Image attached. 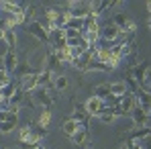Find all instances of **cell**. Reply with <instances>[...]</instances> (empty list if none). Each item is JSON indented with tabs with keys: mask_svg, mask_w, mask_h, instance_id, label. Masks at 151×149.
Wrapping results in <instances>:
<instances>
[{
	"mask_svg": "<svg viewBox=\"0 0 151 149\" xmlns=\"http://www.w3.org/2000/svg\"><path fill=\"white\" fill-rule=\"evenodd\" d=\"M21 88H23V92H33V90H37V88H39V86H37V74L25 76V78L21 80Z\"/></svg>",
	"mask_w": 151,
	"mask_h": 149,
	"instance_id": "cell-11",
	"label": "cell"
},
{
	"mask_svg": "<svg viewBox=\"0 0 151 149\" xmlns=\"http://www.w3.org/2000/svg\"><path fill=\"white\" fill-rule=\"evenodd\" d=\"M98 119H100V121H102L104 125H110L112 121H114V114L110 112V106H106V108H104V112H102Z\"/></svg>",
	"mask_w": 151,
	"mask_h": 149,
	"instance_id": "cell-30",
	"label": "cell"
},
{
	"mask_svg": "<svg viewBox=\"0 0 151 149\" xmlns=\"http://www.w3.org/2000/svg\"><path fill=\"white\" fill-rule=\"evenodd\" d=\"M0 110H2V100H0Z\"/></svg>",
	"mask_w": 151,
	"mask_h": 149,
	"instance_id": "cell-44",
	"label": "cell"
},
{
	"mask_svg": "<svg viewBox=\"0 0 151 149\" xmlns=\"http://www.w3.org/2000/svg\"><path fill=\"white\" fill-rule=\"evenodd\" d=\"M19 123V119H12V121H4V123H0V133H12L14 131V127Z\"/></svg>",
	"mask_w": 151,
	"mask_h": 149,
	"instance_id": "cell-24",
	"label": "cell"
},
{
	"mask_svg": "<svg viewBox=\"0 0 151 149\" xmlns=\"http://www.w3.org/2000/svg\"><path fill=\"white\" fill-rule=\"evenodd\" d=\"M74 19H86L88 14H92V4L90 2H70V10H68Z\"/></svg>",
	"mask_w": 151,
	"mask_h": 149,
	"instance_id": "cell-1",
	"label": "cell"
},
{
	"mask_svg": "<svg viewBox=\"0 0 151 149\" xmlns=\"http://www.w3.org/2000/svg\"><path fill=\"white\" fill-rule=\"evenodd\" d=\"M68 84H70V82H68V78H65V76H55V78H53V88H55V90H59V92H63V90H65V88H68Z\"/></svg>",
	"mask_w": 151,
	"mask_h": 149,
	"instance_id": "cell-21",
	"label": "cell"
},
{
	"mask_svg": "<svg viewBox=\"0 0 151 149\" xmlns=\"http://www.w3.org/2000/svg\"><path fill=\"white\" fill-rule=\"evenodd\" d=\"M2 149H4V147H2Z\"/></svg>",
	"mask_w": 151,
	"mask_h": 149,
	"instance_id": "cell-46",
	"label": "cell"
},
{
	"mask_svg": "<svg viewBox=\"0 0 151 149\" xmlns=\"http://www.w3.org/2000/svg\"><path fill=\"white\" fill-rule=\"evenodd\" d=\"M27 31H29V33H31L33 37H37V39H39L41 43H45V45H49V33H47V31L43 29V25H41L39 21H33L31 25L27 27Z\"/></svg>",
	"mask_w": 151,
	"mask_h": 149,
	"instance_id": "cell-3",
	"label": "cell"
},
{
	"mask_svg": "<svg viewBox=\"0 0 151 149\" xmlns=\"http://www.w3.org/2000/svg\"><path fill=\"white\" fill-rule=\"evenodd\" d=\"M100 37H102L104 43H116L123 35H121V29H116V27L110 23V25H106L104 29H100Z\"/></svg>",
	"mask_w": 151,
	"mask_h": 149,
	"instance_id": "cell-4",
	"label": "cell"
},
{
	"mask_svg": "<svg viewBox=\"0 0 151 149\" xmlns=\"http://www.w3.org/2000/svg\"><path fill=\"white\" fill-rule=\"evenodd\" d=\"M127 23H129V17H127V12H116L114 17H112V25L116 27V29H125Z\"/></svg>",
	"mask_w": 151,
	"mask_h": 149,
	"instance_id": "cell-17",
	"label": "cell"
},
{
	"mask_svg": "<svg viewBox=\"0 0 151 149\" xmlns=\"http://www.w3.org/2000/svg\"><path fill=\"white\" fill-rule=\"evenodd\" d=\"M88 117H90V114L86 112V108H84V106H76L74 117H72V119H74V121L80 125V127H86V123H88Z\"/></svg>",
	"mask_w": 151,
	"mask_h": 149,
	"instance_id": "cell-13",
	"label": "cell"
},
{
	"mask_svg": "<svg viewBox=\"0 0 151 149\" xmlns=\"http://www.w3.org/2000/svg\"><path fill=\"white\" fill-rule=\"evenodd\" d=\"M37 86L39 88H49V86H53V72H49V70H43L41 74H37Z\"/></svg>",
	"mask_w": 151,
	"mask_h": 149,
	"instance_id": "cell-10",
	"label": "cell"
},
{
	"mask_svg": "<svg viewBox=\"0 0 151 149\" xmlns=\"http://www.w3.org/2000/svg\"><path fill=\"white\" fill-rule=\"evenodd\" d=\"M129 76L139 84V86H143V78H145V68L143 66H133L131 70H129Z\"/></svg>",
	"mask_w": 151,
	"mask_h": 149,
	"instance_id": "cell-14",
	"label": "cell"
},
{
	"mask_svg": "<svg viewBox=\"0 0 151 149\" xmlns=\"http://www.w3.org/2000/svg\"><path fill=\"white\" fill-rule=\"evenodd\" d=\"M86 139H88V131H86V127H80L78 133L72 137V143H74L76 147H82V145L86 143Z\"/></svg>",
	"mask_w": 151,
	"mask_h": 149,
	"instance_id": "cell-15",
	"label": "cell"
},
{
	"mask_svg": "<svg viewBox=\"0 0 151 149\" xmlns=\"http://www.w3.org/2000/svg\"><path fill=\"white\" fill-rule=\"evenodd\" d=\"M119 106L123 108V112H125V114H131V112H133V108L137 106V100H135V94L127 92L125 96H119Z\"/></svg>",
	"mask_w": 151,
	"mask_h": 149,
	"instance_id": "cell-6",
	"label": "cell"
},
{
	"mask_svg": "<svg viewBox=\"0 0 151 149\" xmlns=\"http://www.w3.org/2000/svg\"><path fill=\"white\" fill-rule=\"evenodd\" d=\"M14 94H17V84H14V82H10V84H6V86H2V98L10 100Z\"/></svg>",
	"mask_w": 151,
	"mask_h": 149,
	"instance_id": "cell-23",
	"label": "cell"
},
{
	"mask_svg": "<svg viewBox=\"0 0 151 149\" xmlns=\"http://www.w3.org/2000/svg\"><path fill=\"white\" fill-rule=\"evenodd\" d=\"M135 100H137V106H139V108H143V110L149 112V108H151V92H147V90L141 88V90L135 94Z\"/></svg>",
	"mask_w": 151,
	"mask_h": 149,
	"instance_id": "cell-9",
	"label": "cell"
},
{
	"mask_svg": "<svg viewBox=\"0 0 151 149\" xmlns=\"http://www.w3.org/2000/svg\"><path fill=\"white\" fill-rule=\"evenodd\" d=\"M35 10H37V6H35V4H29V6L25 8V19H27V23H29V25H31V23H33V19H35Z\"/></svg>",
	"mask_w": 151,
	"mask_h": 149,
	"instance_id": "cell-32",
	"label": "cell"
},
{
	"mask_svg": "<svg viewBox=\"0 0 151 149\" xmlns=\"http://www.w3.org/2000/svg\"><path fill=\"white\" fill-rule=\"evenodd\" d=\"M84 108H86V112H88L90 117H100L102 112H104V108H106V102L100 100V98H96V96H92V98L86 100Z\"/></svg>",
	"mask_w": 151,
	"mask_h": 149,
	"instance_id": "cell-2",
	"label": "cell"
},
{
	"mask_svg": "<svg viewBox=\"0 0 151 149\" xmlns=\"http://www.w3.org/2000/svg\"><path fill=\"white\" fill-rule=\"evenodd\" d=\"M137 141H139V147L141 149H151V131H149V135H145V137H141Z\"/></svg>",
	"mask_w": 151,
	"mask_h": 149,
	"instance_id": "cell-33",
	"label": "cell"
},
{
	"mask_svg": "<svg viewBox=\"0 0 151 149\" xmlns=\"http://www.w3.org/2000/svg\"><path fill=\"white\" fill-rule=\"evenodd\" d=\"M86 72H110V68L106 66V63H100V61H90L88 63V68H86Z\"/></svg>",
	"mask_w": 151,
	"mask_h": 149,
	"instance_id": "cell-22",
	"label": "cell"
},
{
	"mask_svg": "<svg viewBox=\"0 0 151 149\" xmlns=\"http://www.w3.org/2000/svg\"><path fill=\"white\" fill-rule=\"evenodd\" d=\"M125 84H127V88L131 90V94H137V92L141 90V86H139V84H137L131 76H127V78H125Z\"/></svg>",
	"mask_w": 151,
	"mask_h": 149,
	"instance_id": "cell-28",
	"label": "cell"
},
{
	"mask_svg": "<svg viewBox=\"0 0 151 149\" xmlns=\"http://www.w3.org/2000/svg\"><path fill=\"white\" fill-rule=\"evenodd\" d=\"M4 31H6V29H2V27H0V41H4Z\"/></svg>",
	"mask_w": 151,
	"mask_h": 149,
	"instance_id": "cell-39",
	"label": "cell"
},
{
	"mask_svg": "<svg viewBox=\"0 0 151 149\" xmlns=\"http://www.w3.org/2000/svg\"><path fill=\"white\" fill-rule=\"evenodd\" d=\"M127 92H129V88H127L125 80H119V82H112L110 84V96H125Z\"/></svg>",
	"mask_w": 151,
	"mask_h": 149,
	"instance_id": "cell-12",
	"label": "cell"
},
{
	"mask_svg": "<svg viewBox=\"0 0 151 149\" xmlns=\"http://www.w3.org/2000/svg\"><path fill=\"white\" fill-rule=\"evenodd\" d=\"M131 117H133V125H135V127H145V125L149 123V112L143 110V108H139V106L133 108Z\"/></svg>",
	"mask_w": 151,
	"mask_h": 149,
	"instance_id": "cell-7",
	"label": "cell"
},
{
	"mask_svg": "<svg viewBox=\"0 0 151 149\" xmlns=\"http://www.w3.org/2000/svg\"><path fill=\"white\" fill-rule=\"evenodd\" d=\"M31 96H33V102H35V104H39V106H43V108H49L51 104H53V98L47 94L45 88H37V90H33Z\"/></svg>",
	"mask_w": 151,
	"mask_h": 149,
	"instance_id": "cell-5",
	"label": "cell"
},
{
	"mask_svg": "<svg viewBox=\"0 0 151 149\" xmlns=\"http://www.w3.org/2000/svg\"><path fill=\"white\" fill-rule=\"evenodd\" d=\"M19 147H21V149H37L39 145H35V143H31V141H23Z\"/></svg>",
	"mask_w": 151,
	"mask_h": 149,
	"instance_id": "cell-38",
	"label": "cell"
},
{
	"mask_svg": "<svg viewBox=\"0 0 151 149\" xmlns=\"http://www.w3.org/2000/svg\"><path fill=\"white\" fill-rule=\"evenodd\" d=\"M92 4V14L98 19L102 14V10H106V8H110L112 6V2H90Z\"/></svg>",
	"mask_w": 151,
	"mask_h": 149,
	"instance_id": "cell-19",
	"label": "cell"
},
{
	"mask_svg": "<svg viewBox=\"0 0 151 149\" xmlns=\"http://www.w3.org/2000/svg\"><path fill=\"white\" fill-rule=\"evenodd\" d=\"M12 80H10V74L6 72V70H0V86H6V84H10Z\"/></svg>",
	"mask_w": 151,
	"mask_h": 149,
	"instance_id": "cell-35",
	"label": "cell"
},
{
	"mask_svg": "<svg viewBox=\"0 0 151 149\" xmlns=\"http://www.w3.org/2000/svg\"><path fill=\"white\" fill-rule=\"evenodd\" d=\"M121 149H129V147H127V145H123V147H121Z\"/></svg>",
	"mask_w": 151,
	"mask_h": 149,
	"instance_id": "cell-43",
	"label": "cell"
},
{
	"mask_svg": "<svg viewBox=\"0 0 151 149\" xmlns=\"http://www.w3.org/2000/svg\"><path fill=\"white\" fill-rule=\"evenodd\" d=\"M17 68H19V57H17L14 49H8L4 53V70L10 74V72H17Z\"/></svg>",
	"mask_w": 151,
	"mask_h": 149,
	"instance_id": "cell-8",
	"label": "cell"
},
{
	"mask_svg": "<svg viewBox=\"0 0 151 149\" xmlns=\"http://www.w3.org/2000/svg\"><path fill=\"white\" fill-rule=\"evenodd\" d=\"M47 61H49V63H47V70H49V72H55L57 68H61L59 59L55 57V53H49V55H47Z\"/></svg>",
	"mask_w": 151,
	"mask_h": 149,
	"instance_id": "cell-27",
	"label": "cell"
},
{
	"mask_svg": "<svg viewBox=\"0 0 151 149\" xmlns=\"http://www.w3.org/2000/svg\"><path fill=\"white\" fill-rule=\"evenodd\" d=\"M65 29H76V31L82 33V31H84V19H74V17H72V19L68 21Z\"/></svg>",
	"mask_w": 151,
	"mask_h": 149,
	"instance_id": "cell-25",
	"label": "cell"
},
{
	"mask_svg": "<svg viewBox=\"0 0 151 149\" xmlns=\"http://www.w3.org/2000/svg\"><path fill=\"white\" fill-rule=\"evenodd\" d=\"M143 86L151 92V68H145V78H143Z\"/></svg>",
	"mask_w": 151,
	"mask_h": 149,
	"instance_id": "cell-36",
	"label": "cell"
},
{
	"mask_svg": "<svg viewBox=\"0 0 151 149\" xmlns=\"http://www.w3.org/2000/svg\"><path fill=\"white\" fill-rule=\"evenodd\" d=\"M4 45H8V49H14V45H17V33L14 31H10V29L4 31Z\"/></svg>",
	"mask_w": 151,
	"mask_h": 149,
	"instance_id": "cell-20",
	"label": "cell"
},
{
	"mask_svg": "<svg viewBox=\"0 0 151 149\" xmlns=\"http://www.w3.org/2000/svg\"><path fill=\"white\" fill-rule=\"evenodd\" d=\"M94 96L100 100H106L110 96V84H98L96 88H94Z\"/></svg>",
	"mask_w": 151,
	"mask_h": 149,
	"instance_id": "cell-16",
	"label": "cell"
},
{
	"mask_svg": "<svg viewBox=\"0 0 151 149\" xmlns=\"http://www.w3.org/2000/svg\"><path fill=\"white\" fill-rule=\"evenodd\" d=\"M78 129H80V125L76 123L74 119H68V121L63 123V133H65L68 137H74L76 133H78Z\"/></svg>",
	"mask_w": 151,
	"mask_h": 149,
	"instance_id": "cell-18",
	"label": "cell"
},
{
	"mask_svg": "<svg viewBox=\"0 0 151 149\" xmlns=\"http://www.w3.org/2000/svg\"><path fill=\"white\" fill-rule=\"evenodd\" d=\"M0 70H4V55H0Z\"/></svg>",
	"mask_w": 151,
	"mask_h": 149,
	"instance_id": "cell-40",
	"label": "cell"
},
{
	"mask_svg": "<svg viewBox=\"0 0 151 149\" xmlns=\"http://www.w3.org/2000/svg\"><path fill=\"white\" fill-rule=\"evenodd\" d=\"M59 17H61V10H55V8H49L47 10V21H51V23H55Z\"/></svg>",
	"mask_w": 151,
	"mask_h": 149,
	"instance_id": "cell-34",
	"label": "cell"
},
{
	"mask_svg": "<svg viewBox=\"0 0 151 149\" xmlns=\"http://www.w3.org/2000/svg\"><path fill=\"white\" fill-rule=\"evenodd\" d=\"M147 8H149V12H151V2H147Z\"/></svg>",
	"mask_w": 151,
	"mask_h": 149,
	"instance_id": "cell-41",
	"label": "cell"
},
{
	"mask_svg": "<svg viewBox=\"0 0 151 149\" xmlns=\"http://www.w3.org/2000/svg\"><path fill=\"white\" fill-rule=\"evenodd\" d=\"M49 121H51V110L49 108H43V112L39 114V127H49Z\"/></svg>",
	"mask_w": 151,
	"mask_h": 149,
	"instance_id": "cell-26",
	"label": "cell"
},
{
	"mask_svg": "<svg viewBox=\"0 0 151 149\" xmlns=\"http://www.w3.org/2000/svg\"><path fill=\"white\" fill-rule=\"evenodd\" d=\"M29 137H31V125H25V127H21V133H19V143H23V141H29Z\"/></svg>",
	"mask_w": 151,
	"mask_h": 149,
	"instance_id": "cell-31",
	"label": "cell"
},
{
	"mask_svg": "<svg viewBox=\"0 0 151 149\" xmlns=\"http://www.w3.org/2000/svg\"><path fill=\"white\" fill-rule=\"evenodd\" d=\"M149 29H151V19H149Z\"/></svg>",
	"mask_w": 151,
	"mask_h": 149,
	"instance_id": "cell-45",
	"label": "cell"
},
{
	"mask_svg": "<svg viewBox=\"0 0 151 149\" xmlns=\"http://www.w3.org/2000/svg\"><path fill=\"white\" fill-rule=\"evenodd\" d=\"M23 94H25L23 90H17V94L10 98V106H12V108H19V106H21V102H23V98H25ZM10 106H8V108H10Z\"/></svg>",
	"mask_w": 151,
	"mask_h": 149,
	"instance_id": "cell-29",
	"label": "cell"
},
{
	"mask_svg": "<svg viewBox=\"0 0 151 149\" xmlns=\"http://www.w3.org/2000/svg\"><path fill=\"white\" fill-rule=\"evenodd\" d=\"M125 145H127L129 149H141V147H139V141H137V139H129Z\"/></svg>",
	"mask_w": 151,
	"mask_h": 149,
	"instance_id": "cell-37",
	"label": "cell"
},
{
	"mask_svg": "<svg viewBox=\"0 0 151 149\" xmlns=\"http://www.w3.org/2000/svg\"><path fill=\"white\" fill-rule=\"evenodd\" d=\"M37 149H47V147H43V145H39V147H37Z\"/></svg>",
	"mask_w": 151,
	"mask_h": 149,
	"instance_id": "cell-42",
	"label": "cell"
}]
</instances>
